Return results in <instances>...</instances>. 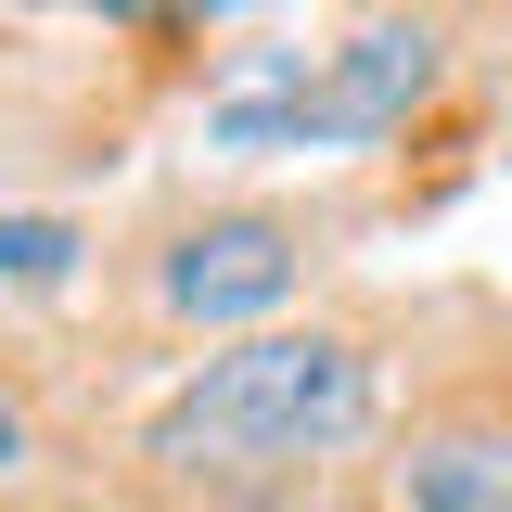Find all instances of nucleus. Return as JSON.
<instances>
[{"label": "nucleus", "mask_w": 512, "mask_h": 512, "mask_svg": "<svg viewBox=\"0 0 512 512\" xmlns=\"http://www.w3.org/2000/svg\"><path fill=\"white\" fill-rule=\"evenodd\" d=\"M359 410H372V372H359V346H333V333H256L231 359H205V372L154 410V461L167 474H218V461H295V448H333L359 436Z\"/></svg>", "instance_id": "1"}, {"label": "nucleus", "mask_w": 512, "mask_h": 512, "mask_svg": "<svg viewBox=\"0 0 512 512\" xmlns=\"http://www.w3.org/2000/svg\"><path fill=\"white\" fill-rule=\"evenodd\" d=\"M423 90H436V26H372V39L333 52V77H295L282 103H269V90L218 103V141H372V128H397Z\"/></svg>", "instance_id": "2"}, {"label": "nucleus", "mask_w": 512, "mask_h": 512, "mask_svg": "<svg viewBox=\"0 0 512 512\" xmlns=\"http://www.w3.org/2000/svg\"><path fill=\"white\" fill-rule=\"evenodd\" d=\"M295 295V231L282 218H205L180 256H167V308L180 320H256Z\"/></svg>", "instance_id": "3"}, {"label": "nucleus", "mask_w": 512, "mask_h": 512, "mask_svg": "<svg viewBox=\"0 0 512 512\" xmlns=\"http://www.w3.org/2000/svg\"><path fill=\"white\" fill-rule=\"evenodd\" d=\"M410 512H512V448H487V436L410 448Z\"/></svg>", "instance_id": "4"}, {"label": "nucleus", "mask_w": 512, "mask_h": 512, "mask_svg": "<svg viewBox=\"0 0 512 512\" xmlns=\"http://www.w3.org/2000/svg\"><path fill=\"white\" fill-rule=\"evenodd\" d=\"M64 269H77L64 218H0V282H64Z\"/></svg>", "instance_id": "5"}, {"label": "nucleus", "mask_w": 512, "mask_h": 512, "mask_svg": "<svg viewBox=\"0 0 512 512\" xmlns=\"http://www.w3.org/2000/svg\"><path fill=\"white\" fill-rule=\"evenodd\" d=\"M13 461H26V423H13V410H0V474H13Z\"/></svg>", "instance_id": "6"}]
</instances>
